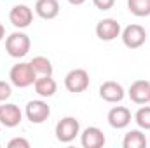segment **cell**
Wrapping results in <instances>:
<instances>
[{"instance_id": "6da1fadb", "label": "cell", "mask_w": 150, "mask_h": 148, "mask_svg": "<svg viewBox=\"0 0 150 148\" xmlns=\"http://www.w3.org/2000/svg\"><path fill=\"white\" fill-rule=\"evenodd\" d=\"M9 78H11V84L14 87L26 89V87H30V85L35 84L37 75H35V72H33V68H32L30 63H18V65H14L11 68Z\"/></svg>"}, {"instance_id": "7a4b0ae2", "label": "cell", "mask_w": 150, "mask_h": 148, "mask_svg": "<svg viewBox=\"0 0 150 148\" xmlns=\"http://www.w3.org/2000/svg\"><path fill=\"white\" fill-rule=\"evenodd\" d=\"M30 47H32L30 37L23 32H14L5 38V51L11 58H16V59L25 58L28 54Z\"/></svg>"}, {"instance_id": "3957f363", "label": "cell", "mask_w": 150, "mask_h": 148, "mask_svg": "<svg viewBox=\"0 0 150 148\" xmlns=\"http://www.w3.org/2000/svg\"><path fill=\"white\" fill-rule=\"evenodd\" d=\"M56 140L61 143H70L80 134V124L75 117H63L54 129Z\"/></svg>"}, {"instance_id": "277c9868", "label": "cell", "mask_w": 150, "mask_h": 148, "mask_svg": "<svg viewBox=\"0 0 150 148\" xmlns=\"http://www.w3.org/2000/svg\"><path fill=\"white\" fill-rule=\"evenodd\" d=\"M120 38L127 49H138L147 42V32L142 25H129L120 32Z\"/></svg>"}, {"instance_id": "5b68a950", "label": "cell", "mask_w": 150, "mask_h": 148, "mask_svg": "<svg viewBox=\"0 0 150 148\" xmlns=\"http://www.w3.org/2000/svg\"><path fill=\"white\" fill-rule=\"evenodd\" d=\"M65 87L68 92H74V94L84 92L89 87V73L82 68L70 70L65 75Z\"/></svg>"}, {"instance_id": "8992f818", "label": "cell", "mask_w": 150, "mask_h": 148, "mask_svg": "<svg viewBox=\"0 0 150 148\" xmlns=\"http://www.w3.org/2000/svg\"><path fill=\"white\" fill-rule=\"evenodd\" d=\"M25 115L32 124H42L49 118L51 106L42 99H33V101H28V105L25 108Z\"/></svg>"}, {"instance_id": "52a82bcc", "label": "cell", "mask_w": 150, "mask_h": 148, "mask_svg": "<svg viewBox=\"0 0 150 148\" xmlns=\"http://www.w3.org/2000/svg\"><path fill=\"white\" fill-rule=\"evenodd\" d=\"M9 21L12 23L14 28H19V30L28 28L32 25V21H33V11L28 5H25V4H18V5H14L11 9Z\"/></svg>"}, {"instance_id": "ba28073f", "label": "cell", "mask_w": 150, "mask_h": 148, "mask_svg": "<svg viewBox=\"0 0 150 148\" xmlns=\"http://www.w3.org/2000/svg\"><path fill=\"white\" fill-rule=\"evenodd\" d=\"M23 120V111L14 103H0V124L12 129L18 127Z\"/></svg>"}, {"instance_id": "9c48e42d", "label": "cell", "mask_w": 150, "mask_h": 148, "mask_svg": "<svg viewBox=\"0 0 150 148\" xmlns=\"http://www.w3.org/2000/svg\"><path fill=\"white\" fill-rule=\"evenodd\" d=\"M120 35V23L113 18H105L96 25V37L103 42H112Z\"/></svg>"}, {"instance_id": "30bf717a", "label": "cell", "mask_w": 150, "mask_h": 148, "mask_svg": "<svg viewBox=\"0 0 150 148\" xmlns=\"http://www.w3.org/2000/svg\"><path fill=\"white\" fill-rule=\"evenodd\" d=\"M124 96H126V91L119 82L107 80L100 85V98L107 103H120Z\"/></svg>"}, {"instance_id": "8fae6325", "label": "cell", "mask_w": 150, "mask_h": 148, "mask_svg": "<svg viewBox=\"0 0 150 148\" xmlns=\"http://www.w3.org/2000/svg\"><path fill=\"white\" fill-rule=\"evenodd\" d=\"M129 98L136 105H147L150 103V82L149 80H136L129 85L127 91Z\"/></svg>"}, {"instance_id": "7c38bea8", "label": "cell", "mask_w": 150, "mask_h": 148, "mask_svg": "<svg viewBox=\"0 0 150 148\" xmlns=\"http://www.w3.org/2000/svg\"><path fill=\"white\" fill-rule=\"evenodd\" d=\"M80 143L84 148H101L105 145V134L96 125L86 127L80 134Z\"/></svg>"}, {"instance_id": "4fadbf2b", "label": "cell", "mask_w": 150, "mask_h": 148, "mask_svg": "<svg viewBox=\"0 0 150 148\" xmlns=\"http://www.w3.org/2000/svg\"><path fill=\"white\" fill-rule=\"evenodd\" d=\"M131 118H133L131 111L126 106H113L112 110L108 111V115H107V120H108L110 127H113V129H124V127H127L131 124Z\"/></svg>"}, {"instance_id": "5bb4252c", "label": "cell", "mask_w": 150, "mask_h": 148, "mask_svg": "<svg viewBox=\"0 0 150 148\" xmlns=\"http://www.w3.org/2000/svg\"><path fill=\"white\" fill-rule=\"evenodd\" d=\"M35 12L42 19H54L59 14V2L58 0H37Z\"/></svg>"}, {"instance_id": "9a60e30c", "label": "cell", "mask_w": 150, "mask_h": 148, "mask_svg": "<svg viewBox=\"0 0 150 148\" xmlns=\"http://www.w3.org/2000/svg\"><path fill=\"white\" fill-rule=\"evenodd\" d=\"M33 87H35V92H37L40 98H51V96L56 94L58 84L52 78V75H47V77H37Z\"/></svg>"}, {"instance_id": "2e32d148", "label": "cell", "mask_w": 150, "mask_h": 148, "mask_svg": "<svg viewBox=\"0 0 150 148\" xmlns=\"http://www.w3.org/2000/svg\"><path fill=\"white\" fill-rule=\"evenodd\" d=\"M147 136L140 131V129H133L129 131L124 140H122V147L124 148H145L147 147Z\"/></svg>"}, {"instance_id": "e0dca14e", "label": "cell", "mask_w": 150, "mask_h": 148, "mask_svg": "<svg viewBox=\"0 0 150 148\" xmlns=\"http://www.w3.org/2000/svg\"><path fill=\"white\" fill-rule=\"evenodd\" d=\"M32 68L37 77H47V75H52V65L51 61L45 58V56H35L32 61H30Z\"/></svg>"}, {"instance_id": "ac0fdd59", "label": "cell", "mask_w": 150, "mask_h": 148, "mask_svg": "<svg viewBox=\"0 0 150 148\" xmlns=\"http://www.w3.org/2000/svg\"><path fill=\"white\" fill-rule=\"evenodd\" d=\"M127 9L136 18L150 16V0H127Z\"/></svg>"}, {"instance_id": "d6986e66", "label": "cell", "mask_w": 150, "mask_h": 148, "mask_svg": "<svg viewBox=\"0 0 150 148\" xmlns=\"http://www.w3.org/2000/svg\"><path fill=\"white\" fill-rule=\"evenodd\" d=\"M134 122L138 124L140 129L150 131V106H142L134 113Z\"/></svg>"}, {"instance_id": "ffe728a7", "label": "cell", "mask_w": 150, "mask_h": 148, "mask_svg": "<svg viewBox=\"0 0 150 148\" xmlns=\"http://www.w3.org/2000/svg\"><path fill=\"white\" fill-rule=\"evenodd\" d=\"M11 96H12V87H11V84L5 82V80H0V103H5Z\"/></svg>"}, {"instance_id": "44dd1931", "label": "cell", "mask_w": 150, "mask_h": 148, "mask_svg": "<svg viewBox=\"0 0 150 148\" xmlns=\"http://www.w3.org/2000/svg\"><path fill=\"white\" fill-rule=\"evenodd\" d=\"M93 4L100 11H110L113 5H115V0H93Z\"/></svg>"}, {"instance_id": "7402d4cb", "label": "cell", "mask_w": 150, "mask_h": 148, "mask_svg": "<svg viewBox=\"0 0 150 148\" xmlns=\"http://www.w3.org/2000/svg\"><path fill=\"white\" fill-rule=\"evenodd\" d=\"M9 148H30V141L25 140V138H14L9 141Z\"/></svg>"}, {"instance_id": "603a6c76", "label": "cell", "mask_w": 150, "mask_h": 148, "mask_svg": "<svg viewBox=\"0 0 150 148\" xmlns=\"http://www.w3.org/2000/svg\"><path fill=\"white\" fill-rule=\"evenodd\" d=\"M4 38H5V28H4V25L0 23V42H2Z\"/></svg>"}, {"instance_id": "cb8c5ba5", "label": "cell", "mask_w": 150, "mask_h": 148, "mask_svg": "<svg viewBox=\"0 0 150 148\" xmlns=\"http://www.w3.org/2000/svg\"><path fill=\"white\" fill-rule=\"evenodd\" d=\"M86 0H68V4H72V5H82Z\"/></svg>"}, {"instance_id": "d4e9b609", "label": "cell", "mask_w": 150, "mask_h": 148, "mask_svg": "<svg viewBox=\"0 0 150 148\" xmlns=\"http://www.w3.org/2000/svg\"><path fill=\"white\" fill-rule=\"evenodd\" d=\"M0 125H2V124H0Z\"/></svg>"}]
</instances>
